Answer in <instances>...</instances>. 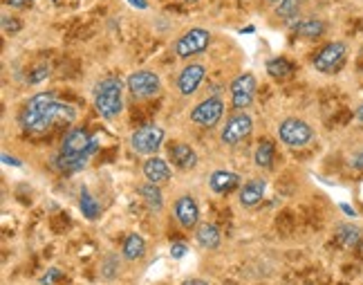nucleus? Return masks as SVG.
I'll return each instance as SVG.
<instances>
[{
  "mask_svg": "<svg viewBox=\"0 0 363 285\" xmlns=\"http://www.w3.org/2000/svg\"><path fill=\"white\" fill-rule=\"evenodd\" d=\"M76 110L68 103L56 101L54 92H38L30 99L21 115V126L27 132H45L56 123H74Z\"/></svg>",
  "mask_w": 363,
  "mask_h": 285,
  "instance_id": "nucleus-1",
  "label": "nucleus"
},
{
  "mask_svg": "<svg viewBox=\"0 0 363 285\" xmlns=\"http://www.w3.org/2000/svg\"><path fill=\"white\" fill-rule=\"evenodd\" d=\"M94 108L103 119L119 117L123 110V83L117 77H106L94 88Z\"/></svg>",
  "mask_w": 363,
  "mask_h": 285,
  "instance_id": "nucleus-2",
  "label": "nucleus"
},
{
  "mask_svg": "<svg viewBox=\"0 0 363 285\" xmlns=\"http://www.w3.org/2000/svg\"><path fill=\"white\" fill-rule=\"evenodd\" d=\"M164 137V128L157 126V123H146V126H139L130 135V148L139 155H152L161 146Z\"/></svg>",
  "mask_w": 363,
  "mask_h": 285,
  "instance_id": "nucleus-3",
  "label": "nucleus"
},
{
  "mask_svg": "<svg viewBox=\"0 0 363 285\" xmlns=\"http://www.w3.org/2000/svg\"><path fill=\"white\" fill-rule=\"evenodd\" d=\"M346 56H348L346 43H341V41L328 43L326 47H321V50L317 52V56H314V68H317L321 74H334L343 68Z\"/></svg>",
  "mask_w": 363,
  "mask_h": 285,
  "instance_id": "nucleus-4",
  "label": "nucleus"
},
{
  "mask_svg": "<svg viewBox=\"0 0 363 285\" xmlns=\"http://www.w3.org/2000/svg\"><path fill=\"white\" fill-rule=\"evenodd\" d=\"M209 45H211V32L202 30V27H193V30H188L179 36L173 45V50L179 59H191V56L204 52Z\"/></svg>",
  "mask_w": 363,
  "mask_h": 285,
  "instance_id": "nucleus-5",
  "label": "nucleus"
},
{
  "mask_svg": "<svg viewBox=\"0 0 363 285\" xmlns=\"http://www.w3.org/2000/svg\"><path fill=\"white\" fill-rule=\"evenodd\" d=\"M278 137L283 144H287L292 148H301L305 144H310L312 137H314V130L308 121H303V119H296V117H290V119H285L281 121V126H278Z\"/></svg>",
  "mask_w": 363,
  "mask_h": 285,
  "instance_id": "nucleus-6",
  "label": "nucleus"
},
{
  "mask_svg": "<svg viewBox=\"0 0 363 285\" xmlns=\"http://www.w3.org/2000/svg\"><path fill=\"white\" fill-rule=\"evenodd\" d=\"M126 85H128V90L132 92V97L150 99V97H155V94H159L161 79H159V74L152 72V70H135L128 77Z\"/></svg>",
  "mask_w": 363,
  "mask_h": 285,
  "instance_id": "nucleus-7",
  "label": "nucleus"
},
{
  "mask_svg": "<svg viewBox=\"0 0 363 285\" xmlns=\"http://www.w3.org/2000/svg\"><path fill=\"white\" fill-rule=\"evenodd\" d=\"M251 128H254V119L247 115V112H238V115H233L224 123L222 132H220V139H222L227 146H236L251 135Z\"/></svg>",
  "mask_w": 363,
  "mask_h": 285,
  "instance_id": "nucleus-8",
  "label": "nucleus"
},
{
  "mask_svg": "<svg viewBox=\"0 0 363 285\" xmlns=\"http://www.w3.org/2000/svg\"><path fill=\"white\" fill-rule=\"evenodd\" d=\"M222 115H224V101L218 99V97H209L193 108V112H191V121L197 123V126L213 128V126H218V121L222 119Z\"/></svg>",
  "mask_w": 363,
  "mask_h": 285,
  "instance_id": "nucleus-9",
  "label": "nucleus"
},
{
  "mask_svg": "<svg viewBox=\"0 0 363 285\" xmlns=\"http://www.w3.org/2000/svg\"><path fill=\"white\" fill-rule=\"evenodd\" d=\"M92 150H94V139L88 135V130L85 128H70L68 135L63 137V146H61L63 155L90 157Z\"/></svg>",
  "mask_w": 363,
  "mask_h": 285,
  "instance_id": "nucleus-10",
  "label": "nucleus"
},
{
  "mask_svg": "<svg viewBox=\"0 0 363 285\" xmlns=\"http://www.w3.org/2000/svg\"><path fill=\"white\" fill-rule=\"evenodd\" d=\"M254 94H256V77L254 74H240V77H236L233 83H231V103L233 108L238 110H245L251 106L254 101Z\"/></svg>",
  "mask_w": 363,
  "mask_h": 285,
  "instance_id": "nucleus-11",
  "label": "nucleus"
},
{
  "mask_svg": "<svg viewBox=\"0 0 363 285\" xmlns=\"http://www.w3.org/2000/svg\"><path fill=\"white\" fill-rule=\"evenodd\" d=\"M175 218L184 230H193L200 223V207L193 196H182L175 202Z\"/></svg>",
  "mask_w": 363,
  "mask_h": 285,
  "instance_id": "nucleus-12",
  "label": "nucleus"
},
{
  "mask_svg": "<svg viewBox=\"0 0 363 285\" xmlns=\"http://www.w3.org/2000/svg\"><path fill=\"white\" fill-rule=\"evenodd\" d=\"M204 65H200V63H191L186 65L184 70L179 72V77H177V88L179 92L184 94V97H188V94H193L197 88H200V83L204 81Z\"/></svg>",
  "mask_w": 363,
  "mask_h": 285,
  "instance_id": "nucleus-13",
  "label": "nucleus"
},
{
  "mask_svg": "<svg viewBox=\"0 0 363 285\" xmlns=\"http://www.w3.org/2000/svg\"><path fill=\"white\" fill-rule=\"evenodd\" d=\"M168 157H170V162L182 171H188L197 164V153L188 144H182V141H177V144L168 148Z\"/></svg>",
  "mask_w": 363,
  "mask_h": 285,
  "instance_id": "nucleus-14",
  "label": "nucleus"
},
{
  "mask_svg": "<svg viewBox=\"0 0 363 285\" xmlns=\"http://www.w3.org/2000/svg\"><path fill=\"white\" fill-rule=\"evenodd\" d=\"M144 175L148 182H155L161 187L170 180V166L166 159H161V157H148L144 162Z\"/></svg>",
  "mask_w": 363,
  "mask_h": 285,
  "instance_id": "nucleus-15",
  "label": "nucleus"
},
{
  "mask_svg": "<svg viewBox=\"0 0 363 285\" xmlns=\"http://www.w3.org/2000/svg\"><path fill=\"white\" fill-rule=\"evenodd\" d=\"M265 191H267V182L263 178L249 180V182H245V187L240 189V205L242 207H256L263 200Z\"/></svg>",
  "mask_w": 363,
  "mask_h": 285,
  "instance_id": "nucleus-16",
  "label": "nucleus"
},
{
  "mask_svg": "<svg viewBox=\"0 0 363 285\" xmlns=\"http://www.w3.org/2000/svg\"><path fill=\"white\" fill-rule=\"evenodd\" d=\"M240 184V175L233 173V171H215L209 178V187L213 189L215 193H229Z\"/></svg>",
  "mask_w": 363,
  "mask_h": 285,
  "instance_id": "nucleus-17",
  "label": "nucleus"
},
{
  "mask_svg": "<svg viewBox=\"0 0 363 285\" xmlns=\"http://www.w3.org/2000/svg\"><path fill=\"white\" fill-rule=\"evenodd\" d=\"M290 25L294 27V34L301 36V39H319L326 32V23L319 21V18H303V21Z\"/></svg>",
  "mask_w": 363,
  "mask_h": 285,
  "instance_id": "nucleus-18",
  "label": "nucleus"
},
{
  "mask_svg": "<svg viewBox=\"0 0 363 285\" xmlns=\"http://www.w3.org/2000/svg\"><path fill=\"white\" fill-rule=\"evenodd\" d=\"M195 241L204 247V250H215V247L220 245V241H222V236H220V230L215 225L211 223H202L195 230Z\"/></svg>",
  "mask_w": 363,
  "mask_h": 285,
  "instance_id": "nucleus-19",
  "label": "nucleus"
},
{
  "mask_svg": "<svg viewBox=\"0 0 363 285\" xmlns=\"http://www.w3.org/2000/svg\"><path fill=\"white\" fill-rule=\"evenodd\" d=\"M146 254V241L139 234H128V239L123 241V259L137 261Z\"/></svg>",
  "mask_w": 363,
  "mask_h": 285,
  "instance_id": "nucleus-20",
  "label": "nucleus"
},
{
  "mask_svg": "<svg viewBox=\"0 0 363 285\" xmlns=\"http://www.w3.org/2000/svg\"><path fill=\"white\" fill-rule=\"evenodd\" d=\"M139 196L144 198V202H146L150 209H155V211H161V207H164V196H161L159 184H155V182L141 184V187H139Z\"/></svg>",
  "mask_w": 363,
  "mask_h": 285,
  "instance_id": "nucleus-21",
  "label": "nucleus"
},
{
  "mask_svg": "<svg viewBox=\"0 0 363 285\" xmlns=\"http://www.w3.org/2000/svg\"><path fill=\"white\" fill-rule=\"evenodd\" d=\"M79 207H81V211L83 216L88 218V221H97V218L101 216V207L99 202L94 200V196L88 191V189H81V196H79Z\"/></svg>",
  "mask_w": 363,
  "mask_h": 285,
  "instance_id": "nucleus-22",
  "label": "nucleus"
},
{
  "mask_svg": "<svg viewBox=\"0 0 363 285\" xmlns=\"http://www.w3.org/2000/svg\"><path fill=\"white\" fill-rule=\"evenodd\" d=\"M88 162V157H81V155H63L59 153L54 159V166L63 171V173H74V171H81Z\"/></svg>",
  "mask_w": 363,
  "mask_h": 285,
  "instance_id": "nucleus-23",
  "label": "nucleus"
},
{
  "mask_svg": "<svg viewBox=\"0 0 363 285\" xmlns=\"http://www.w3.org/2000/svg\"><path fill=\"white\" fill-rule=\"evenodd\" d=\"M337 239L343 247H348V250H355V247L361 243V230L355 225H341L337 230Z\"/></svg>",
  "mask_w": 363,
  "mask_h": 285,
  "instance_id": "nucleus-24",
  "label": "nucleus"
},
{
  "mask_svg": "<svg viewBox=\"0 0 363 285\" xmlns=\"http://www.w3.org/2000/svg\"><path fill=\"white\" fill-rule=\"evenodd\" d=\"M254 159H256V166L260 169H269L274 164V144L269 139H263L260 144H258Z\"/></svg>",
  "mask_w": 363,
  "mask_h": 285,
  "instance_id": "nucleus-25",
  "label": "nucleus"
},
{
  "mask_svg": "<svg viewBox=\"0 0 363 285\" xmlns=\"http://www.w3.org/2000/svg\"><path fill=\"white\" fill-rule=\"evenodd\" d=\"M299 9H301V0H281V3L276 5V14L292 23L296 14H299Z\"/></svg>",
  "mask_w": 363,
  "mask_h": 285,
  "instance_id": "nucleus-26",
  "label": "nucleus"
},
{
  "mask_svg": "<svg viewBox=\"0 0 363 285\" xmlns=\"http://www.w3.org/2000/svg\"><path fill=\"white\" fill-rule=\"evenodd\" d=\"M267 72H269L272 77H290V74H292V63L278 56V59H272L269 63H267Z\"/></svg>",
  "mask_w": 363,
  "mask_h": 285,
  "instance_id": "nucleus-27",
  "label": "nucleus"
},
{
  "mask_svg": "<svg viewBox=\"0 0 363 285\" xmlns=\"http://www.w3.org/2000/svg\"><path fill=\"white\" fill-rule=\"evenodd\" d=\"M59 279H61V272L59 270H50L41 279V285H54V281H59Z\"/></svg>",
  "mask_w": 363,
  "mask_h": 285,
  "instance_id": "nucleus-28",
  "label": "nucleus"
},
{
  "mask_svg": "<svg viewBox=\"0 0 363 285\" xmlns=\"http://www.w3.org/2000/svg\"><path fill=\"white\" fill-rule=\"evenodd\" d=\"M45 77H50V68H38L34 72V77H30V83H38V81H43Z\"/></svg>",
  "mask_w": 363,
  "mask_h": 285,
  "instance_id": "nucleus-29",
  "label": "nucleus"
},
{
  "mask_svg": "<svg viewBox=\"0 0 363 285\" xmlns=\"http://www.w3.org/2000/svg\"><path fill=\"white\" fill-rule=\"evenodd\" d=\"M34 0H7V5L9 7H14V9H25V7H32Z\"/></svg>",
  "mask_w": 363,
  "mask_h": 285,
  "instance_id": "nucleus-30",
  "label": "nucleus"
},
{
  "mask_svg": "<svg viewBox=\"0 0 363 285\" xmlns=\"http://www.w3.org/2000/svg\"><path fill=\"white\" fill-rule=\"evenodd\" d=\"M170 254H173L175 259H182V256L186 254V245H173L170 247Z\"/></svg>",
  "mask_w": 363,
  "mask_h": 285,
  "instance_id": "nucleus-31",
  "label": "nucleus"
},
{
  "mask_svg": "<svg viewBox=\"0 0 363 285\" xmlns=\"http://www.w3.org/2000/svg\"><path fill=\"white\" fill-rule=\"evenodd\" d=\"M126 3H130L135 9H148V3H146V0H126Z\"/></svg>",
  "mask_w": 363,
  "mask_h": 285,
  "instance_id": "nucleus-32",
  "label": "nucleus"
},
{
  "mask_svg": "<svg viewBox=\"0 0 363 285\" xmlns=\"http://www.w3.org/2000/svg\"><path fill=\"white\" fill-rule=\"evenodd\" d=\"M182 285H209L206 281H202V279H186Z\"/></svg>",
  "mask_w": 363,
  "mask_h": 285,
  "instance_id": "nucleus-33",
  "label": "nucleus"
},
{
  "mask_svg": "<svg viewBox=\"0 0 363 285\" xmlns=\"http://www.w3.org/2000/svg\"><path fill=\"white\" fill-rule=\"evenodd\" d=\"M3 162H12L14 166H18V164H21V162H18V159H14V157L9 159V155H3Z\"/></svg>",
  "mask_w": 363,
  "mask_h": 285,
  "instance_id": "nucleus-34",
  "label": "nucleus"
},
{
  "mask_svg": "<svg viewBox=\"0 0 363 285\" xmlns=\"http://www.w3.org/2000/svg\"><path fill=\"white\" fill-rule=\"evenodd\" d=\"M343 211H346L348 216H355V209H352V207H348V205H343Z\"/></svg>",
  "mask_w": 363,
  "mask_h": 285,
  "instance_id": "nucleus-35",
  "label": "nucleus"
},
{
  "mask_svg": "<svg viewBox=\"0 0 363 285\" xmlns=\"http://www.w3.org/2000/svg\"><path fill=\"white\" fill-rule=\"evenodd\" d=\"M357 119H359V121H363V103H361V106L357 108Z\"/></svg>",
  "mask_w": 363,
  "mask_h": 285,
  "instance_id": "nucleus-36",
  "label": "nucleus"
},
{
  "mask_svg": "<svg viewBox=\"0 0 363 285\" xmlns=\"http://www.w3.org/2000/svg\"><path fill=\"white\" fill-rule=\"evenodd\" d=\"M182 3H188V5H193V3H197V0H182Z\"/></svg>",
  "mask_w": 363,
  "mask_h": 285,
  "instance_id": "nucleus-37",
  "label": "nucleus"
},
{
  "mask_svg": "<svg viewBox=\"0 0 363 285\" xmlns=\"http://www.w3.org/2000/svg\"><path fill=\"white\" fill-rule=\"evenodd\" d=\"M357 162H359V164H357V166H363V155H361V157H359V159H357Z\"/></svg>",
  "mask_w": 363,
  "mask_h": 285,
  "instance_id": "nucleus-38",
  "label": "nucleus"
},
{
  "mask_svg": "<svg viewBox=\"0 0 363 285\" xmlns=\"http://www.w3.org/2000/svg\"><path fill=\"white\" fill-rule=\"evenodd\" d=\"M269 3H281V0H269Z\"/></svg>",
  "mask_w": 363,
  "mask_h": 285,
  "instance_id": "nucleus-39",
  "label": "nucleus"
}]
</instances>
